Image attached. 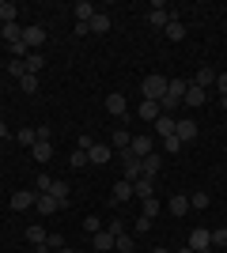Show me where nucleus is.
I'll return each mask as SVG.
<instances>
[{"label":"nucleus","mask_w":227,"mask_h":253,"mask_svg":"<svg viewBox=\"0 0 227 253\" xmlns=\"http://www.w3.org/2000/svg\"><path fill=\"white\" fill-rule=\"evenodd\" d=\"M148 23H151V27H167V23H171V11L155 0V4H151V11H148Z\"/></svg>","instance_id":"9b49d317"},{"label":"nucleus","mask_w":227,"mask_h":253,"mask_svg":"<svg viewBox=\"0 0 227 253\" xmlns=\"http://www.w3.org/2000/svg\"><path fill=\"white\" fill-rule=\"evenodd\" d=\"M49 193H53V197H57V201H61V204H68V193H72V189H68V181L53 178V185H49Z\"/></svg>","instance_id":"c85d7f7f"},{"label":"nucleus","mask_w":227,"mask_h":253,"mask_svg":"<svg viewBox=\"0 0 227 253\" xmlns=\"http://www.w3.org/2000/svg\"><path fill=\"white\" fill-rule=\"evenodd\" d=\"M163 148L171 151V155H178V151H182L185 144H182V140H178V136H163Z\"/></svg>","instance_id":"c9c22d12"},{"label":"nucleus","mask_w":227,"mask_h":253,"mask_svg":"<svg viewBox=\"0 0 227 253\" xmlns=\"http://www.w3.org/2000/svg\"><path fill=\"white\" fill-rule=\"evenodd\" d=\"M140 95L148 98V102H163V95H167V76H159V72L144 76L140 80Z\"/></svg>","instance_id":"f257e3e1"},{"label":"nucleus","mask_w":227,"mask_h":253,"mask_svg":"<svg viewBox=\"0 0 227 253\" xmlns=\"http://www.w3.org/2000/svg\"><path fill=\"white\" fill-rule=\"evenodd\" d=\"M197 132H201V128H197V121H193V117H178V121H174V136L182 140V144H193V140H197Z\"/></svg>","instance_id":"20e7f679"},{"label":"nucleus","mask_w":227,"mask_h":253,"mask_svg":"<svg viewBox=\"0 0 227 253\" xmlns=\"http://www.w3.org/2000/svg\"><path fill=\"white\" fill-rule=\"evenodd\" d=\"M57 253H76V250H68V246H65V250H57Z\"/></svg>","instance_id":"603ef678"},{"label":"nucleus","mask_w":227,"mask_h":253,"mask_svg":"<svg viewBox=\"0 0 227 253\" xmlns=\"http://www.w3.org/2000/svg\"><path fill=\"white\" fill-rule=\"evenodd\" d=\"M106 231L114 234V238H118V234H125V223H121V219H114V223H110V227H106Z\"/></svg>","instance_id":"a18cd8bd"},{"label":"nucleus","mask_w":227,"mask_h":253,"mask_svg":"<svg viewBox=\"0 0 227 253\" xmlns=\"http://www.w3.org/2000/svg\"><path fill=\"white\" fill-rule=\"evenodd\" d=\"M129 151H133L136 159H148L151 151H155V140H151L148 132H136V136H133V144H129Z\"/></svg>","instance_id":"39448f33"},{"label":"nucleus","mask_w":227,"mask_h":253,"mask_svg":"<svg viewBox=\"0 0 227 253\" xmlns=\"http://www.w3.org/2000/svg\"><path fill=\"white\" fill-rule=\"evenodd\" d=\"M19 87H23V95H34V91H38V76H31V72H27V76L19 80Z\"/></svg>","instance_id":"473e14b6"},{"label":"nucleus","mask_w":227,"mask_h":253,"mask_svg":"<svg viewBox=\"0 0 227 253\" xmlns=\"http://www.w3.org/2000/svg\"><path fill=\"white\" fill-rule=\"evenodd\" d=\"M144 215H148V219L159 215V197H144Z\"/></svg>","instance_id":"72a5a7b5"},{"label":"nucleus","mask_w":227,"mask_h":253,"mask_svg":"<svg viewBox=\"0 0 227 253\" xmlns=\"http://www.w3.org/2000/svg\"><path fill=\"white\" fill-rule=\"evenodd\" d=\"M136 114H140L144 121H151V125H155V117H159L163 110H159V102H148V98H144V102L136 106Z\"/></svg>","instance_id":"412c9836"},{"label":"nucleus","mask_w":227,"mask_h":253,"mask_svg":"<svg viewBox=\"0 0 227 253\" xmlns=\"http://www.w3.org/2000/svg\"><path fill=\"white\" fill-rule=\"evenodd\" d=\"M23 45H27L31 53H42V45H45V27H38V23L23 27Z\"/></svg>","instance_id":"f03ea898"},{"label":"nucleus","mask_w":227,"mask_h":253,"mask_svg":"<svg viewBox=\"0 0 227 253\" xmlns=\"http://www.w3.org/2000/svg\"><path fill=\"white\" fill-rule=\"evenodd\" d=\"M189 250L193 253H212V231H205V227H193V231H189Z\"/></svg>","instance_id":"7ed1b4c3"},{"label":"nucleus","mask_w":227,"mask_h":253,"mask_svg":"<svg viewBox=\"0 0 227 253\" xmlns=\"http://www.w3.org/2000/svg\"><path fill=\"white\" fill-rule=\"evenodd\" d=\"M106 110H110L114 117H125V110H129V106H125V98H121V95H110V98H106Z\"/></svg>","instance_id":"bb28decb"},{"label":"nucleus","mask_w":227,"mask_h":253,"mask_svg":"<svg viewBox=\"0 0 227 253\" xmlns=\"http://www.w3.org/2000/svg\"><path fill=\"white\" fill-rule=\"evenodd\" d=\"M34 132H38V140H53V128H49V125H38Z\"/></svg>","instance_id":"c03bdc74"},{"label":"nucleus","mask_w":227,"mask_h":253,"mask_svg":"<svg viewBox=\"0 0 227 253\" xmlns=\"http://www.w3.org/2000/svg\"><path fill=\"white\" fill-rule=\"evenodd\" d=\"M34 208L42 211V215H53V211H61V208H65V204L57 201L53 193H38V201H34Z\"/></svg>","instance_id":"0eeeda50"},{"label":"nucleus","mask_w":227,"mask_h":253,"mask_svg":"<svg viewBox=\"0 0 227 253\" xmlns=\"http://www.w3.org/2000/svg\"><path fill=\"white\" fill-rule=\"evenodd\" d=\"M0 38H4L8 45L23 42V27H19V23H4V27H0Z\"/></svg>","instance_id":"4468645a"},{"label":"nucleus","mask_w":227,"mask_h":253,"mask_svg":"<svg viewBox=\"0 0 227 253\" xmlns=\"http://www.w3.org/2000/svg\"><path fill=\"white\" fill-rule=\"evenodd\" d=\"M34 201H38V193H34V189L11 193V211H27V208H34Z\"/></svg>","instance_id":"423d86ee"},{"label":"nucleus","mask_w":227,"mask_h":253,"mask_svg":"<svg viewBox=\"0 0 227 253\" xmlns=\"http://www.w3.org/2000/svg\"><path fill=\"white\" fill-rule=\"evenodd\" d=\"M212 246H216V250H227V227H216V231H212Z\"/></svg>","instance_id":"f704fd0d"},{"label":"nucleus","mask_w":227,"mask_h":253,"mask_svg":"<svg viewBox=\"0 0 227 253\" xmlns=\"http://www.w3.org/2000/svg\"><path fill=\"white\" fill-rule=\"evenodd\" d=\"M224 253H227V250H224Z\"/></svg>","instance_id":"864d4df0"},{"label":"nucleus","mask_w":227,"mask_h":253,"mask_svg":"<svg viewBox=\"0 0 227 253\" xmlns=\"http://www.w3.org/2000/svg\"><path fill=\"white\" fill-rule=\"evenodd\" d=\"M155 132H163V136H174V114H159V117H155Z\"/></svg>","instance_id":"4be33fe9"},{"label":"nucleus","mask_w":227,"mask_h":253,"mask_svg":"<svg viewBox=\"0 0 227 253\" xmlns=\"http://www.w3.org/2000/svg\"><path fill=\"white\" fill-rule=\"evenodd\" d=\"M208 204H212V197H208V193H193V197H189V208H197V211H205Z\"/></svg>","instance_id":"2f4dec72"},{"label":"nucleus","mask_w":227,"mask_h":253,"mask_svg":"<svg viewBox=\"0 0 227 253\" xmlns=\"http://www.w3.org/2000/svg\"><path fill=\"white\" fill-rule=\"evenodd\" d=\"M91 246H95V253H114V234L102 227L98 234H91Z\"/></svg>","instance_id":"1a4fd4ad"},{"label":"nucleus","mask_w":227,"mask_h":253,"mask_svg":"<svg viewBox=\"0 0 227 253\" xmlns=\"http://www.w3.org/2000/svg\"><path fill=\"white\" fill-rule=\"evenodd\" d=\"M49 185H53L49 174H38V178H34V193H49Z\"/></svg>","instance_id":"e433bc0d"},{"label":"nucleus","mask_w":227,"mask_h":253,"mask_svg":"<svg viewBox=\"0 0 227 253\" xmlns=\"http://www.w3.org/2000/svg\"><path fill=\"white\" fill-rule=\"evenodd\" d=\"M140 170H144V178H159V170H163V155H159V151H151L148 159H140Z\"/></svg>","instance_id":"6e6552de"},{"label":"nucleus","mask_w":227,"mask_h":253,"mask_svg":"<svg viewBox=\"0 0 227 253\" xmlns=\"http://www.w3.org/2000/svg\"><path fill=\"white\" fill-rule=\"evenodd\" d=\"M163 31H167V38H171V42H182V38H185V23L171 19V23H167V27H163Z\"/></svg>","instance_id":"b1692460"},{"label":"nucleus","mask_w":227,"mask_h":253,"mask_svg":"<svg viewBox=\"0 0 227 253\" xmlns=\"http://www.w3.org/2000/svg\"><path fill=\"white\" fill-rule=\"evenodd\" d=\"M68 167H76V170L91 167V159H87V151H80V148H76V151H72V159H68Z\"/></svg>","instance_id":"7c9ffc66"},{"label":"nucleus","mask_w":227,"mask_h":253,"mask_svg":"<svg viewBox=\"0 0 227 253\" xmlns=\"http://www.w3.org/2000/svg\"><path fill=\"white\" fill-rule=\"evenodd\" d=\"M95 148V136H91V132H80V151H91Z\"/></svg>","instance_id":"a19ab883"},{"label":"nucleus","mask_w":227,"mask_h":253,"mask_svg":"<svg viewBox=\"0 0 227 253\" xmlns=\"http://www.w3.org/2000/svg\"><path fill=\"white\" fill-rule=\"evenodd\" d=\"M151 253H171V250H167V246H159V250H151Z\"/></svg>","instance_id":"8fccbe9b"},{"label":"nucleus","mask_w":227,"mask_h":253,"mask_svg":"<svg viewBox=\"0 0 227 253\" xmlns=\"http://www.w3.org/2000/svg\"><path fill=\"white\" fill-rule=\"evenodd\" d=\"M167 211H171L174 219H182L185 211H189V197H185V193H174V197H171V204H167Z\"/></svg>","instance_id":"9d476101"},{"label":"nucleus","mask_w":227,"mask_h":253,"mask_svg":"<svg viewBox=\"0 0 227 253\" xmlns=\"http://www.w3.org/2000/svg\"><path fill=\"white\" fill-rule=\"evenodd\" d=\"M4 136H11V128L4 125V121H0V140H4Z\"/></svg>","instance_id":"de8ad7c7"},{"label":"nucleus","mask_w":227,"mask_h":253,"mask_svg":"<svg viewBox=\"0 0 227 253\" xmlns=\"http://www.w3.org/2000/svg\"><path fill=\"white\" fill-rule=\"evenodd\" d=\"M87 31H91V34H106V31H110V15L95 11V15H91V23H87Z\"/></svg>","instance_id":"6ab92c4d"},{"label":"nucleus","mask_w":227,"mask_h":253,"mask_svg":"<svg viewBox=\"0 0 227 253\" xmlns=\"http://www.w3.org/2000/svg\"><path fill=\"white\" fill-rule=\"evenodd\" d=\"M133 197H155V178H140V181H133Z\"/></svg>","instance_id":"2eb2a0df"},{"label":"nucleus","mask_w":227,"mask_h":253,"mask_svg":"<svg viewBox=\"0 0 227 253\" xmlns=\"http://www.w3.org/2000/svg\"><path fill=\"white\" fill-rule=\"evenodd\" d=\"M31 155H34V163H49L53 159V140H38L31 148Z\"/></svg>","instance_id":"f8f14e48"},{"label":"nucleus","mask_w":227,"mask_h":253,"mask_svg":"<svg viewBox=\"0 0 227 253\" xmlns=\"http://www.w3.org/2000/svg\"><path fill=\"white\" fill-rule=\"evenodd\" d=\"M15 140H19L23 148H34V144H38V132H34V128H23V132H15Z\"/></svg>","instance_id":"c756f323"},{"label":"nucleus","mask_w":227,"mask_h":253,"mask_svg":"<svg viewBox=\"0 0 227 253\" xmlns=\"http://www.w3.org/2000/svg\"><path fill=\"white\" fill-rule=\"evenodd\" d=\"M205 102H208V91H201V87H193V84H189V91H185L182 106H205Z\"/></svg>","instance_id":"dca6fc26"},{"label":"nucleus","mask_w":227,"mask_h":253,"mask_svg":"<svg viewBox=\"0 0 227 253\" xmlns=\"http://www.w3.org/2000/svg\"><path fill=\"white\" fill-rule=\"evenodd\" d=\"M193 87H201V91H208V87H216V68H201V72L189 80Z\"/></svg>","instance_id":"ddd939ff"},{"label":"nucleus","mask_w":227,"mask_h":253,"mask_svg":"<svg viewBox=\"0 0 227 253\" xmlns=\"http://www.w3.org/2000/svg\"><path fill=\"white\" fill-rule=\"evenodd\" d=\"M72 11H76V23H91V15H95L98 8L91 4V0H80V4H76Z\"/></svg>","instance_id":"a211bd4d"},{"label":"nucleus","mask_w":227,"mask_h":253,"mask_svg":"<svg viewBox=\"0 0 227 253\" xmlns=\"http://www.w3.org/2000/svg\"><path fill=\"white\" fill-rule=\"evenodd\" d=\"M216 91H220V95H227V72H216Z\"/></svg>","instance_id":"37998d69"},{"label":"nucleus","mask_w":227,"mask_h":253,"mask_svg":"<svg viewBox=\"0 0 227 253\" xmlns=\"http://www.w3.org/2000/svg\"><path fill=\"white\" fill-rule=\"evenodd\" d=\"M133 231H136V234H148L151 231V219H148V215H140V219L133 223Z\"/></svg>","instance_id":"ea45409f"},{"label":"nucleus","mask_w":227,"mask_h":253,"mask_svg":"<svg viewBox=\"0 0 227 253\" xmlns=\"http://www.w3.org/2000/svg\"><path fill=\"white\" fill-rule=\"evenodd\" d=\"M8 72L15 76V80H23V76H27V64L23 61H8Z\"/></svg>","instance_id":"58836bf2"},{"label":"nucleus","mask_w":227,"mask_h":253,"mask_svg":"<svg viewBox=\"0 0 227 253\" xmlns=\"http://www.w3.org/2000/svg\"><path fill=\"white\" fill-rule=\"evenodd\" d=\"M23 64H27V72H31V76H38L45 68V57H42V53H27V61H23Z\"/></svg>","instance_id":"393cba45"},{"label":"nucleus","mask_w":227,"mask_h":253,"mask_svg":"<svg viewBox=\"0 0 227 253\" xmlns=\"http://www.w3.org/2000/svg\"><path fill=\"white\" fill-rule=\"evenodd\" d=\"M87 159H91V163H110V159H114V148H110V144H95V148L87 151Z\"/></svg>","instance_id":"f3484780"},{"label":"nucleus","mask_w":227,"mask_h":253,"mask_svg":"<svg viewBox=\"0 0 227 253\" xmlns=\"http://www.w3.org/2000/svg\"><path fill=\"white\" fill-rule=\"evenodd\" d=\"M45 238H49V231H45L42 223H31V227H27V242L31 246H42Z\"/></svg>","instance_id":"aec40b11"},{"label":"nucleus","mask_w":227,"mask_h":253,"mask_svg":"<svg viewBox=\"0 0 227 253\" xmlns=\"http://www.w3.org/2000/svg\"><path fill=\"white\" fill-rule=\"evenodd\" d=\"M129 197H133V181H125V178H121V181H114V201H129Z\"/></svg>","instance_id":"a878e982"},{"label":"nucleus","mask_w":227,"mask_h":253,"mask_svg":"<svg viewBox=\"0 0 227 253\" xmlns=\"http://www.w3.org/2000/svg\"><path fill=\"white\" fill-rule=\"evenodd\" d=\"M174 253H193V250H189V246H182V250H174Z\"/></svg>","instance_id":"09e8293b"},{"label":"nucleus","mask_w":227,"mask_h":253,"mask_svg":"<svg viewBox=\"0 0 227 253\" xmlns=\"http://www.w3.org/2000/svg\"><path fill=\"white\" fill-rule=\"evenodd\" d=\"M15 15H19V8H15L11 0H0V27H4V23H15Z\"/></svg>","instance_id":"5701e85b"},{"label":"nucleus","mask_w":227,"mask_h":253,"mask_svg":"<svg viewBox=\"0 0 227 253\" xmlns=\"http://www.w3.org/2000/svg\"><path fill=\"white\" fill-rule=\"evenodd\" d=\"M84 231H87V234H98V231H102V219H95V215H87V219H84Z\"/></svg>","instance_id":"4c0bfd02"},{"label":"nucleus","mask_w":227,"mask_h":253,"mask_svg":"<svg viewBox=\"0 0 227 253\" xmlns=\"http://www.w3.org/2000/svg\"><path fill=\"white\" fill-rule=\"evenodd\" d=\"M34 253H53V250H49V242H42V246H34Z\"/></svg>","instance_id":"49530a36"},{"label":"nucleus","mask_w":227,"mask_h":253,"mask_svg":"<svg viewBox=\"0 0 227 253\" xmlns=\"http://www.w3.org/2000/svg\"><path fill=\"white\" fill-rule=\"evenodd\" d=\"M114 250L118 253H133L136 250V238H133V234H118V238H114Z\"/></svg>","instance_id":"cd10ccee"},{"label":"nucleus","mask_w":227,"mask_h":253,"mask_svg":"<svg viewBox=\"0 0 227 253\" xmlns=\"http://www.w3.org/2000/svg\"><path fill=\"white\" fill-rule=\"evenodd\" d=\"M220 106H224V110H227V95H220Z\"/></svg>","instance_id":"3c124183"},{"label":"nucleus","mask_w":227,"mask_h":253,"mask_svg":"<svg viewBox=\"0 0 227 253\" xmlns=\"http://www.w3.org/2000/svg\"><path fill=\"white\" fill-rule=\"evenodd\" d=\"M45 242H49V250H65V238H61V234H49V238H45Z\"/></svg>","instance_id":"79ce46f5"}]
</instances>
